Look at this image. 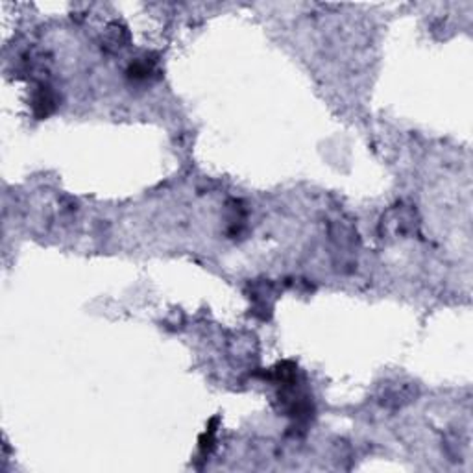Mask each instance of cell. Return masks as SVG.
<instances>
[{
	"label": "cell",
	"mask_w": 473,
	"mask_h": 473,
	"mask_svg": "<svg viewBox=\"0 0 473 473\" xmlns=\"http://www.w3.org/2000/svg\"><path fill=\"white\" fill-rule=\"evenodd\" d=\"M58 106V99L54 91L50 89L49 85H39L36 91H34V96H31V107H34V113L39 119H45L50 113L56 109Z\"/></svg>",
	"instance_id": "obj_1"
}]
</instances>
